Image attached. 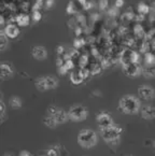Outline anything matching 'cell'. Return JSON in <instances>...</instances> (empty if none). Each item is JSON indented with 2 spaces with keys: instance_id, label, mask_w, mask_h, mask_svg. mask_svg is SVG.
I'll return each instance as SVG.
<instances>
[{
  "instance_id": "obj_30",
  "label": "cell",
  "mask_w": 155,
  "mask_h": 156,
  "mask_svg": "<svg viewBox=\"0 0 155 156\" xmlns=\"http://www.w3.org/2000/svg\"><path fill=\"white\" fill-rule=\"evenodd\" d=\"M75 20H77V23L78 26H80V27H86V19H85V16L82 15V14H77L75 15Z\"/></svg>"
},
{
  "instance_id": "obj_29",
  "label": "cell",
  "mask_w": 155,
  "mask_h": 156,
  "mask_svg": "<svg viewBox=\"0 0 155 156\" xmlns=\"http://www.w3.org/2000/svg\"><path fill=\"white\" fill-rule=\"evenodd\" d=\"M10 106H11L12 109L14 110H17L22 107V100L21 98H18V97H12L11 100H10Z\"/></svg>"
},
{
  "instance_id": "obj_31",
  "label": "cell",
  "mask_w": 155,
  "mask_h": 156,
  "mask_svg": "<svg viewBox=\"0 0 155 156\" xmlns=\"http://www.w3.org/2000/svg\"><path fill=\"white\" fill-rule=\"evenodd\" d=\"M42 20V12L39 10V11H32L31 14V22L34 23H38Z\"/></svg>"
},
{
  "instance_id": "obj_45",
  "label": "cell",
  "mask_w": 155,
  "mask_h": 156,
  "mask_svg": "<svg viewBox=\"0 0 155 156\" xmlns=\"http://www.w3.org/2000/svg\"><path fill=\"white\" fill-rule=\"evenodd\" d=\"M77 1L79 2V5H80L81 7H82V9H83V7H84L85 3L87 2V0H77Z\"/></svg>"
},
{
  "instance_id": "obj_5",
  "label": "cell",
  "mask_w": 155,
  "mask_h": 156,
  "mask_svg": "<svg viewBox=\"0 0 155 156\" xmlns=\"http://www.w3.org/2000/svg\"><path fill=\"white\" fill-rule=\"evenodd\" d=\"M141 54L134 50H129V48H126L124 52H122L119 57V62L122 64V66L130 64V62H141Z\"/></svg>"
},
{
  "instance_id": "obj_6",
  "label": "cell",
  "mask_w": 155,
  "mask_h": 156,
  "mask_svg": "<svg viewBox=\"0 0 155 156\" xmlns=\"http://www.w3.org/2000/svg\"><path fill=\"white\" fill-rule=\"evenodd\" d=\"M122 68H123L124 74L129 78H135L142 74V66L140 62H130L127 65H123Z\"/></svg>"
},
{
  "instance_id": "obj_2",
  "label": "cell",
  "mask_w": 155,
  "mask_h": 156,
  "mask_svg": "<svg viewBox=\"0 0 155 156\" xmlns=\"http://www.w3.org/2000/svg\"><path fill=\"white\" fill-rule=\"evenodd\" d=\"M123 133V128L120 125L112 124L107 128L100 129V135L103 140L110 145H117L120 143L121 135Z\"/></svg>"
},
{
  "instance_id": "obj_41",
  "label": "cell",
  "mask_w": 155,
  "mask_h": 156,
  "mask_svg": "<svg viewBox=\"0 0 155 156\" xmlns=\"http://www.w3.org/2000/svg\"><path fill=\"white\" fill-rule=\"evenodd\" d=\"M93 5H94L93 1H92V0H87V2L84 5L83 9H84V10H89V9H92V8H93Z\"/></svg>"
},
{
  "instance_id": "obj_25",
  "label": "cell",
  "mask_w": 155,
  "mask_h": 156,
  "mask_svg": "<svg viewBox=\"0 0 155 156\" xmlns=\"http://www.w3.org/2000/svg\"><path fill=\"white\" fill-rule=\"evenodd\" d=\"M85 45H86V40L83 39V38L77 37L74 40H73V48H77V50L80 51L81 48H85Z\"/></svg>"
},
{
  "instance_id": "obj_40",
  "label": "cell",
  "mask_w": 155,
  "mask_h": 156,
  "mask_svg": "<svg viewBox=\"0 0 155 156\" xmlns=\"http://www.w3.org/2000/svg\"><path fill=\"white\" fill-rule=\"evenodd\" d=\"M114 7L117 8V9H121L124 7V0H115L114 2Z\"/></svg>"
},
{
  "instance_id": "obj_14",
  "label": "cell",
  "mask_w": 155,
  "mask_h": 156,
  "mask_svg": "<svg viewBox=\"0 0 155 156\" xmlns=\"http://www.w3.org/2000/svg\"><path fill=\"white\" fill-rule=\"evenodd\" d=\"M0 73H1V78H2L3 80L12 78V76H13V73H14L13 67L10 64H5V62H3V64L0 65Z\"/></svg>"
},
{
  "instance_id": "obj_42",
  "label": "cell",
  "mask_w": 155,
  "mask_h": 156,
  "mask_svg": "<svg viewBox=\"0 0 155 156\" xmlns=\"http://www.w3.org/2000/svg\"><path fill=\"white\" fill-rule=\"evenodd\" d=\"M98 20H99V14L97 13L92 14V21H98Z\"/></svg>"
},
{
  "instance_id": "obj_39",
  "label": "cell",
  "mask_w": 155,
  "mask_h": 156,
  "mask_svg": "<svg viewBox=\"0 0 155 156\" xmlns=\"http://www.w3.org/2000/svg\"><path fill=\"white\" fill-rule=\"evenodd\" d=\"M57 111H58V108H57V107H55V106H50V107H49V109H48L49 114L52 115V116L57 112Z\"/></svg>"
},
{
  "instance_id": "obj_13",
  "label": "cell",
  "mask_w": 155,
  "mask_h": 156,
  "mask_svg": "<svg viewBox=\"0 0 155 156\" xmlns=\"http://www.w3.org/2000/svg\"><path fill=\"white\" fill-rule=\"evenodd\" d=\"M140 115H141L142 119H148V121H151V119H155V109L153 108L152 106H143L141 109H140Z\"/></svg>"
},
{
  "instance_id": "obj_27",
  "label": "cell",
  "mask_w": 155,
  "mask_h": 156,
  "mask_svg": "<svg viewBox=\"0 0 155 156\" xmlns=\"http://www.w3.org/2000/svg\"><path fill=\"white\" fill-rule=\"evenodd\" d=\"M8 42H9V38L5 36V34L2 30L0 34V50H1V52L5 51V48H8Z\"/></svg>"
},
{
  "instance_id": "obj_47",
  "label": "cell",
  "mask_w": 155,
  "mask_h": 156,
  "mask_svg": "<svg viewBox=\"0 0 155 156\" xmlns=\"http://www.w3.org/2000/svg\"><path fill=\"white\" fill-rule=\"evenodd\" d=\"M152 145H153V147H155V140H154V141H153V142H152Z\"/></svg>"
},
{
  "instance_id": "obj_20",
  "label": "cell",
  "mask_w": 155,
  "mask_h": 156,
  "mask_svg": "<svg viewBox=\"0 0 155 156\" xmlns=\"http://www.w3.org/2000/svg\"><path fill=\"white\" fill-rule=\"evenodd\" d=\"M88 69L89 71H91L92 76H98V74L101 73L103 67L101 65V62H92V64H89Z\"/></svg>"
},
{
  "instance_id": "obj_18",
  "label": "cell",
  "mask_w": 155,
  "mask_h": 156,
  "mask_svg": "<svg viewBox=\"0 0 155 156\" xmlns=\"http://www.w3.org/2000/svg\"><path fill=\"white\" fill-rule=\"evenodd\" d=\"M135 17H136V14H135L132 10H127V11H125L124 13L121 14L120 20H121V22L124 24V25H127V24H129L130 22L134 21Z\"/></svg>"
},
{
  "instance_id": "obj_9",
  "label": "cell",
  "mask_w": 155,
  "mask_h": 156,
  "mask_svg": "<svg viewBox=\"0 0 155 156\" xmlns=\"http://www.w3.org/2000/svg\"><path fill=\"white\" fill-rule=\"evenodd\" d=\"M2 30L9 39H15V38L18 37V34L21 32L20 31V26H17L15 23H9L8 25L5 26Z\"/></svg>"
},
{
  "instance_id": "obj_38",
  "label": "cell",
  "mask_w": 155,
  "mask_h": 156,
  "mask_svg": "<svg viewBox=\"0 0 155 156\" xmlns=\"http://www.w3.org/2000/svg\"><path fill=\"white\" fill-rule=\"evenodd\" d=\"M0 108H1V112H0V114H1V121H5V103H3V101H1L0 102Z\"/></svg>"
},
{
  "instance_id": "obj_10",
  "label": "cell",
  "mask_w": 155,
  "mask_h": 156,
  "mask_svg": "<svg viewBox=\"0 0 155 156\" xmlns=\"http://www.w3.org/2000/svg\"><path fill=\"white\" fill-rule=\"evenodd\" d=\"M30 22H31V16H29L27 13H24V12L16 14L14 16V23L20 27H27V26H29Z\"/></svg>"
},
{
  "instance_id": "obj_8",
  "label": "cell",
  "mask_w": 155,
  "mask_h": 156,
  "mask_svg": "<svg viewBox=\"0 0 155 156\" xmlns=\"http://www.w3.org/2000/svg\"><path fill=\"white\" fill-rule=\"evenodd\" d=\"M154 90L149 85H141L138 88V97L141 100H151L154 97Z\"/></svg>"
},
{
  "instance_id": "obj_33",
  "label": "cell",
  "mask_w": 155,
  "mask_h": 156,
  "mask_svg": "<svg viewBox=\"0 0 155 156\" xmlns=\"http://www.w3.org/2000/svg\"><path fill=\"white\" fill-rule=\"evenodd\" d=\"M98 9L100 11H108V9H109V0H98Z\"/></svg>"
},
{
  "instance_id": "obj_12",
  "label": "cell",
  "mask_w": 155,
  "mask_h": 156,
  "mask_svg": "<svg viewBox=\"0 0 155 156\" xmlns=\"http://www.w3.org/2000/svg\"><path fill=\"white\" fill-rule=\"evenodd\" d=\"M31 55L37 60H44L48 57V51L44 46H34L31 50Z\"/></svg>"
},
{
  "instance_id": "obj_15",
  "label": "cell",
  "mask_w": 155,
  "mask_h": 156,
  "mask_svg": "<svg viewBox=\"0 0 155 156\" xmlns=\"http://www.w3.org/2000/svg\"><path fill=\"white\" fill-rule=\"evenodd\" d=\"M132 34H134V37L138 40H143L146 38V30H144L143 26L141 25L140 23L135 24L134 27H132Z\"/></svg>"
},
{
  "instance_id": "obj_4",
  "label": "cell",
  "mask_w": 155,
  "mask_h": 156,
  "mask_svg": "<svg viewBox=\"0 0 155 156\" xmlns=\"http://www.w3.org/2000/svg\"><path fill=\"white\" fill-rule=\"evenodd\" d=\"M69 119L73 122H82L88 115V111L82 105H74L68 111Z\"/></svg>"
},
{
  "instance_id": "obj_32",
  "label": "cell",
  "mask_w": 155,
  "mask_h": 156,
  "mask_svg": "<svg viewBox=\"0 0 155 156\" xmlns=\"http://www.w3.org/2000/svg\"><path fill=\"white\" fill-rule=\"evenodd\" d=\"M108 15H109V17H111V19H115V17H117V16L120 15V9H117V8L113 7L111 8V9H108Z\"/></svg>"
},
{
  "instance_id": "obj_7",
  "label": "cell",
  "mask_w": 155,
  "mask_h": 156,
  "mask_svg": "<svg viewBox=\"0 0 155 156\" xmlns=\"http://www.w3.org/2000/svg\"><path fill=\"white\" fill-rule=\"evenodd\" d=\"M96 121H97V124L100 129L107 128V127L111 126L112 124H114L112 116L107 112H99L96 116Z\"/></svg>"
},
{
  "instance_id": "obj_19",
  "label": "cell",
  "mask_w": 155,
  "mask_h": 156,
  "mask_svg": "<svg viewBox=\"0 0 155 156\" xmlns=\"http://www.w3.org/2000/svg\"><path fill=\"white\" fill-rule=\"evenodd\" d=\"M78 5H79V2H78L77 0H75V1H70V2H68V5H67V7H66L67 14H69V15H77V14H79V8H78Z\"/></svg>"
},
{
  "instance_id": "obj_1",
  "label": "cell",
  "mask_w": 155,
  "mask_h": 156,
  "mask_svg": "<svg viewBox=\"0 0 155 156\" xmlns=\"http://www.w3.org/2000/svg\"><path fill=\"white\" fill-rule=\"evenodd\" d=\"M141 109L140 107V100L137 97L132 95H126L123 96L119 101V110L124 114L134 115L138 113Z\"/></svg>"
},
{
  "instance_id": "obj_37",
  "label": "cell",
  "mask_w": 155,
  "mask_h": 156,
  "mask_svg": "<svg viewBox=\"0 0 155 156\" xmlns=\"http://www.w3.org/2000/svg\"><path fill=\"white\" fill-rule=\"evenodd\" d=\"M84 30H85L84 27H80V26H78L73 31H74V34L77 36V37H81V36L84 34Z\"/></svg>"
},
{
  "instance_id": "obj_44",
  "label": "cell",
  "mask_w": 155,
  "mask_h": 156,
  "mask_svg": "<svg viewBox=\"0 0 155 156\" xmlns=\"http://www.w3.org/2000/svg\"><path fill=\"white\" fill-rule=\"evenodd\" d=\"M151 51L155 53V39L151 41Z\"/></svg>"
},
{
  "instance_id": "obj_3",
  "label": "cell",
  "mask_w": 155,
  "mask_h": 156,
  "mask_svg": "<svg viewBox=\"0 0 155 156\" xmlns=\"http://www.w3.org/2000/svg\"><path fill=\"white\" fill-rule=\"evenodd\" d=\"M97 135L92 129H83L79 133L78 142L84 149H92L97 144Z\"/></svg>"
},
{
  "instance_id": "obj_11",
  "label": "cell",
  "mask_w": 155,
  "mask_h": 156,
  "mask_svg": "<svg viewBox=\"0 0 155 156\" xmlns=\"http://www.w3.org/2000/svg\"><path fill=\"white\" fill-rule=\"evenodd\" d=\"M70 81L72 84L74 85H80L82 84L85 81L84 76L82 73V69L79 67V68H74L72 71L70 72Z\"/></svg>"
},
{
  "instance_id": "obj_24",
  "label": "cell",
  "mask_w": 155,
  "mask_h": 156,
  "mask_svg": "<svg viewBox=\"0 0 155 156\" xmlns=\"http://www.w3.org/2000/svg\"><path fill=\"white\" fill-rule=\"evenodd\" d=\"M36 86L40 92H45L48 90L46 87V83H45V76H40L36 80Z\"/></svg>"
},
{
  "instance_id": "obj_22",
  "label": "cell",
  "mask_w": 155,
  "mask_h": 156,
  "mask_svg": "<svg viewBox=\"0 0 155 156\" xmlns=\"http://www.w3.org/2000/svg\"><path fill=\"white\" fill-rule=\"evenodd\" d=\"M142 76L146 79L155 78V66H152V67L142 66Z\"/></svg>"
},
{
  "instance_id": "obj_35",
  "label": "cell",
  "mask_w": 155,
  "mask_h": 156,
  "mask_svg": "<svg viewBox=\"0 0 155 156\" xmlns=\"http://www.w3.org/2000/svg\"><path fill=\"white\" fill-rule=\"evenodd\" d=\"M46 155L48 156H59V151H58L57 147H52V149H50L48 151Z\"/></svg>"
},
{
  "instance_id": "obj_46",
  "label": "cell",
  "mask_w": 155,
  "mask_h": 156,
  "mask_svg": "<svg viewBox=\"0 0 155 156\" xmlns=\"http://www.w3.org/2000/svg\"><path fill=\"white\" fill-rule=\"evenodd\" d=\"M0 19H1V27H3L5 28V16L3 15H1V17H0Z\"/></svg>"
},
{
  "instance_id": "obj_34",
  "label": "cell",
  "mask_w": 155,
  "mask_h": 156,
  "mask_svg": "<svg viewBox=\"0 0 155 156\" xmlns=\"http://www.w3.org/2000/svg\"><path fill=\"white\" fill-rule=\"evenodd\" d=\"M55 5V0H44L43 2V7L45 8L46 10H50L54 7Z\"/></svg>"
},
{
  "instance_id": "obj_28",
  "label": "cell",
  "mask_w": 155,
  "mask_h": 156,
  "mask_svg": "<svg viewBox=\"0 0 155 156\" xmlns=\"http://www.w3.org/2000/svg\"><path fill=\"white\" fill-rule=\"evenodd\" d=\"M88 62V56H86L85 54H82V55H80V57L78 58V66L80 68H86Z\"/></svg>"
},
{
  "instance_id": "obj_43",
  "label": "cell",
  "mask_w": 155,
  "mask_h": 156,
  "mask_svg": "<svg viewBox=\"0 0 155 156\" xmlns=\"http://www.w3.org/2000/svg\"><path fill=\"white\" fill-rule=\"evenodd\" d=\"M20 156H34V155H32V154L30 153V152H28V151H23Z\"/></svg>"
},
{
  "instance_id": "obj_36",
  "label": "cell",
  "mask_w": 155,
  "mask_h": 156,
  "mask_svg": "<svg viewBox=\"0 0 155 156\" xmlns=\"http://www.w3.org/2000/svg\"><path fill=\"white\" fill-rule=\"evenodd\" d=\"M56 54L57 56H64L66 54V50H65L64 45H58L56 48Z\"/></svg>"
},
{
  "instance_id": "obj_26",
  "label": "cell",
  "mask_w": 155,
  "mask_h": 156,
  "mask_svg": "<svg viewBox=\"0 0 155 156\" xmlns=\"http://www.w3.org/2000/svg\"><path fill=\"white\" fill-rule=\"evenodd\" d=\"M43 123L44 125H45L46 127H49V128H55V127L57 126V122L56 119H54V116H52V115H49V116H46L45 119H43Z\"/></svg>"
},
{
  "instance_id": "obj_16",
  "label": "cell",
  "mask_w": 155,
  "mask_h": 156,
  "mask_svg": "<svg viewBox=\"0 0 155 156\" xmlns=\"http://www.w3.org/2000/svg\"><path fill=\"white\" fill-rule=\"evenodd\" d=\"M142 64L146 67H152L155 66V53L150 51L148 53L142 55Z\"/></svg>"
},
{
  "instance_id": "obj_23",
  "label": "cell",
  "mask_w": 155,
  "mask_h": 156,
  "mask_svg": "<svg viewBox=\"0 0 155 156\" xmlns=\"http://www.w3.org/2000/svg\"><path fill=\"white\" fill-rule=\"evenodd\" d=\"M45 83H46V87L48 90H54L57 87L58 85V80H57L55 76H45Z\"/></svg>"
},
{
  "instance_id": "obj_17",
  "label": "cell",
  "mask_w": 155,
  "mask_h": 156,
  "mask_svg": "<svg viewBox=\"0 0 155 156\" xmlns=\"http://www.w3.org/2000/svg\"><path fill=\"white\" fill-rule=\"evenodd\" d=\"M53 116L56 119L57 124H64V123L67 122V119H69L68 112H66V111L63 110V109H58V111H57Z\"/></svg>"
},
{
  "instance_id": "obj_21",
  "label": "cell",
  "mask_w": 155,
  "mask_h": 156,
  "mask_svg": "<svg viewBox=\"0 0 155 156\" xmlns=\"http://www.w3.org/2000/svg\"><path fill=\"white\" fill-rule=\"evenodd\" d=\"M137 12L139 14H141V15L146 16V14H149L151 12V5H149L144 1H140L137 5Z\"/></svg>"
}]
</instances>
